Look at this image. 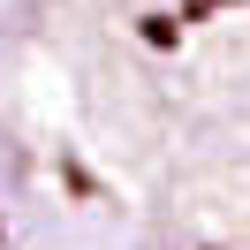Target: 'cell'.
Masks as SVG:
<instances>
[{
  "instance_id": "cell-1",
  "label": "cell",
  "mask_w": 250,
  "mask_h": 250,
  "mask_svg": "<svg viewBox=\"0 0 250 250\" xmlns=\"http://www.w3.org/2000/svg\"><path fill=\"white\" fill-rule=\"evenodd\" d=\"M137 38L152 53H174V46H182V23H174V16H137Z\"/></svg>"
}]
</instances>
